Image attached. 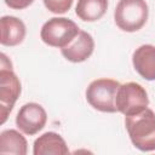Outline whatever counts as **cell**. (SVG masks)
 <instances>
[{
	"label": "cell",
	"mask_w": 155,
	"mask_h": 155,
	"mask_svg": "<svg viewBox=\"0 0 155 155\" xmlns=\"http://www.w3.org/2000/svg\"><path fill=\"white\" fill-rule=\"evenodd\" d=\"M125 126L132 144L140 151L155 150V113L147 108L139 114L125 117Z\"/></svg>",
	"instance_id": "obj_1"
},
{
	"label": "cell",
	"mask_w": 155,
	"mask_h": 155,
	"mask_svg": "<svg viewBox=\"0 0 155 155\" xmlns=\"http://www.w3.org/2000/svg\"><path fill=\"white\" fill-rule=\"evenodd\" d=\"M149 7L145 0H120L114 11L116 25L127 33L138 31L148 21Z\"/></svg>",
	"instance_id": "obj_2"
},
{
	"label": "cell",
	"mask_w": 155,
	"mask_h": 155,
	"mask_svg": "<svg viewBox=\"0 0 155 155\" xmlns=\"http://www.w3.org/2000/svg\"><path fill=\"white\" fill-rule=\"evenodd\" d=\"M120 82L114 79H97L93 80L86 88V99L88 104L102 113H116L115 98Z\"/></svg>",
	"instance_id": "obj_3"
},
{
	"label": "cell",
	"mask_w": 155,
	"mask_h": 155,
	"mask_svg": "<svg viewBox=\"0 0 155 155\" xmlns=\"http://www.w3.org/2000/svg\"><path fill=\"white\" fill-rule=\"evenodd\" d=\"M79 31L80 28L74 21L65 17H53L41 27L40 38L51 47L63 48L78 35Z\"/></svg>",
	"instance_id": "obj_4"
},
{
	"label": "cell",
	"mask_w": 155,
	"mask_h": 155,
	"mask_svg": "<svg viewBox=\"0 0 155 155\" xmlns=\"http://www.w3.org/2000/svg\"><path fill=\"white\" fill-rule=\"evenodd\" d=\"M115 105L117 111L125 116L139 114L149 105L148 93L145 88L138 82L130 81L122 84L117 90Z\"/></svg>",
	"instance_id": "obj_5"
},
{
	"label": "cell",
	"mask_w": 155,
	"mask_h": 155,
	"mask_svg": "<svg viewBox=\"0 0 155 155\" xmlns=\"http://www.w3.org/2000/svg\"><path fill=\"white\" fill-rule=\"evenodd\" d=\"M21 81L13 73L12 67L0 68V122L7 120L8 114L12 111L15 103L21 94Z\"/></svg>",
	"instance_id": "obj_6"
},
{
	"label": "cell",
	"mask_w": 155,
	"mask_h": 155,
	"mask_svg": "<svg viewBox=\"0 0 155 155\" xmlns=\"http://www.w3.org/2000/svg\"><path fill=\"white\" fill-rule=\"evenodd\" d=\"M47 121V113L35 102L25 103L21 107L16 116V126L21 132L28 136H34L41 131Z\"/></svg>",
	"instance_id": "obj_7"
},
{
	"label": "cell",
	"mask_w": 155,
	"mask_h": 155,
	"mask_svg": "<svg viewBox=\"0 0 155 155\" xmlns=\"http://www.w3.org/2000/svg\"><path fill=\"white\" fill-rule=\"evenodd\" d=\"M94 50V40L92 35L85 30H80L78 35L63 48H61L62 56L73 63L85 62L91 57Z\"/></svg>",
	"instance_id": "obj_8"
},
{
	"label": "cell",
	"mask_w": 155,
	"mask_h": 155,
	"mask_svg": "<svg viewBox=\"0 0 155 155\" xmlns=\"http://www.w3.org/2000/svg\"><path fill=\"white\" fill-rule=\"evenodd\" d=\"M134 70L148 81L155 80V46L150 44L140 45L132 54Z\"/></svg>",
	"instance_id": "obj_9"
},
{
	"label": "cell",
	"mask_w": 155,
	"mask_h": 155,
	"mask_svg": "<svg viewBox=\"0 0 155 155\" xmlns=\"http://www.w3.org/2000/svg\"><path fill=\"white\" fill-rule=\"evenodd\" d=\"M34 155H67L68 145L64 138L56 132H45L35 139L33 145Z\"/></svg>",
	"instance_id": "obj_10"
},
{
	"label": "cell",
	"mask_w": 155,
	"mask_h": 155,
	"mask_svg": "<svg viewBox=\"0 0 155 155\" xmlns=\"http://www.w3.org/2000/svg\"><path fill=\"white\" fill-rule=\"evenodd\" d=\"M1 38L0 42L4 46H17L25 38V24L15 16H2L0 19Z\"/></svg>",
	"instance_id": "obj_11"
},
{
	"label": "cell",
	"mask_w": 155,
	"mask_h": 155,
	"mask_svg": "<svg viewBox=\"0 0 155 155\" xmlns=\"http://www.w3.org/2000/svg\"><path fill=\"white\" fill-rule=\"evenodd\" d=\"M28 143L22 133L16 130H5L0 133V154L25 155Z\"/></svg>",
	"instance_id": "obj_12"
},
{
	"label": "cell",
	"mask_w": 155,
	"mask_h": 155,
	"mask_svg": "<svg viewBox=\"0 0 155 155\" xmlns=\"http://www.w3.org/2000/svg\"><path fill=\"white\" fill-rule=\"evenodd\" d=\"M108 10V0H78L75 13L84 22L101 19Z\"/></svg>",
	"instance_id": "obj_13"
},
{
	"label": "cell",
	"mask_w": 155,
	"mask_h": 155,
	"mask_svg": "<svg viewBox=\"0 0 155 155\" xmlns=\"http://www.w3.org/2000/svg\"><path fill=\"white\" fill-rule=\"evenodd\" d=\"M73 1L74 0H44V5L50 12L62 15L70 10Z\"/></svg>",
	"instance_id": "obj_14"
},
{
	"label": "cell",
	"mask_w": 155,
	"mask_h": 155,
	"mask_svg": "<svg viewBox=\"0 0 155 155\" xmlns=\"http://www.w3.org/2000/svg\"><path fill=\"white\" fill-rule=\"evenodd\" d=\"M4 1L12 10H23L34 2V0H4Z\"/></svg>",
	"instance_id": "obj_15"
}]
</instances>
